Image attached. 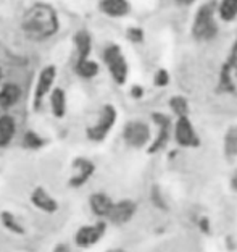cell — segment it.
I'll return each mask as SVG.
<instances>
[{
	"label": "cell",
	"instance_id": "cell-14",
	"mask_svg": "<svg viewBox=\"0 0 237 252\" xmlns=\"http://www.w3.org/2000/svg\"><path fill=\"white\" fill-rule=\"evenodd\" d=\"M21 97V91L16 84L8 83L5 84L2 89H0V107L8 108L11 105H15L16 102L20 100Z\"/></svg>",
	"mask_w": 237,
	"mask_h": 252
},
{
	"label": "cell",
	"instance_id": "cell-27",
	"mask_svg": "<svg viewBox=\"0 0 237 252\" xmlns=\"http://www.w3.org/2000/svg\"><path fill=\"white\" fill-rule=\"evenodd\" d=\"M52 252H69V248L66 244H59Z\"/></svg>",
	"mask_w": 237,
	"mask_h": 252
},
{
	"label": "cell",
	"instance_id": "cell-29",
	"mask_svg": "<svg viewBox=\"0 0 237 252\" xmlns=\"http://www.w3.org/2000/svg\"><path fill=\"white\" fill-rule=\"evenodd\" d=\"M107 252H123V251H119V249H115V251H107Z\"/></svg>",
	"mask_w": 237,
	"mask_h": 252
},
{
	"label": "cell",
	"instance_id": "cell-2",
	"mask_svg": "<svg viewBox=\"0 0 237 252\" xmlns=\"http://www.w3.org/2000/svg\"><path fill=\"white\" fill-rule=\"evenodd\" d=\"M218 26L215 23V3H205L195 15L192 25V36L197 41H210L216 36Z\"/></svg>",
	"mask_w": 237,
	"mask_h": 252
},
{
	"label": "cell",
	"instance_id": "cell-7",
	"mask_svg": "<svg viewBox=\"0 0 237 252\" xmlns=\"http://www.w3.org/2000/svg\"><path fill=\"white\" fill-rule=\"evenodd\" d=\"M148 126L142 122H131L124 128V141L132 147H142L148 141Z\"/></svg>",
	"mask_w": 237,
	"mask_h": 252
},
{
	"label": "cell",
	"instance_id": "cell-26",
	"mask_svg": "<svg viewBox=\"0 0 237 252\" xmlns=\"http://www.w3.org/2000/svg\"><path fill=\"white\" fill-rule=\"evenodd\" d=\"M128 36L132 42H141L142 41V31L141 30H136V28H132V30H129Z\"/></svg>",
	"mask_w": 237,
	"mask_h": 252
},
{
	"label": "cell",
	"instance_id": "cell-22",
	"mask_svg": "<svg viewBox=\"0 0 237 252\" xmlns=\"http://www.w3.org/2000/svg\"><path fill=\"white\" fill-rule=\"evenodd\" d=\"M226 154L228 156H236L237 154V129H231L226 134Z\"/></svg>",
	"mask_w": 237,
	"mask_h": 252
},
{
	"label": "cell",
	"instance_id": "cell-3",
	"mask_svg": "<svg viewBox=\"0 0 237 252\" xmlns=\"http://www.w3.org/2000/svg\"><path fill=\"white\" fill-rule=\"evenodd\" d=\"M103 59H105L108 70L112 73L113 79L118 84H123L128 78V65H126V60L118 45H110L105 49V54H103Z\"/></svg>",
	"mask_w": 237,
	"mask_h": 252
},
{
	"label": "cell",
	"instance_id": "cell-5",
	"mask_svg": "<svg viewBox=\"0 0 237 252\" xmlns=\"http://www.w3.org/2000/svg\"><path fill=\"white\" fill-rule=\"evenodd\" d=\"M115 120H117V112H115V108L112 105L103 107V110L100 113V118H99V122H97V125H94L92 128L88 129L89 139H92V141L105 139L108 131L113 128Z\"/></svg>",
	"mask_w": 237,
	"mask_h": 252
},
{
	"label": "cell",
	"instance_id": "cell-19",
	"mask_svg": "<svg viewBox=\"0 0 237 252\" xmlns=\"http://www.w3.org/2000/svg\"><path fill=\"white\" fill-rule=\"evenodd\" d=\"M97 71H99V66H97L95 62H90L88 60H79L76 63V73L81 74L83 78H92L95 76Z\"/></svg>",
	"mask_w": 237,
	"mask_h": 252
},
{
	"label": "cell",
	"instance_id": "cell-21",
	"mask_svg": "<svg viewBox=\"0 0 237 252\" xmlns=\"http://www.w3.org/2000/svg\"><path fill=\"white\" fill-rule=\"evenodd\" d=\"M0 220L5 225V228H8L10 231H13L16 234H21L25 233V228L21 226V223L15 219L13 214H10V212H2V215H0Z\"/></svg>",
	"mask_w": 237,
	"mask_h": 252
},
{
	"label": "cell",
	"instance_id": "cell-20",
	"mask_svg": "<svg viewBox=\"0 0 237 252\" xmlns=\"http://www.w3.org/2000/svg\"><path fill=\"white\" fill-rule=\"evenodd\" d=\"M219 15L224 21H231L237 16V0H223L219 5Z\"/></svg>",
	"mask_w": 237,
	"mask_h": 252
},
{
	"label": "cell",
	"instance_id": "cell-10",
	"mask_svg": "<svg viewBox=\"0 0 237 252\" xmlns=\"http://www.w3.org/2000/svg\"><path fill=\"white\" fill-rule=\"evenodd\" d=\"M136 205L131 200H121V202H117L112 205V209L108 212L107 219L110 221L117 223V225H121V223H126L128 220H131V217L134 215Z\"/></svg>",
	"mask_w": 237,
	"mask_h": 252
},
{
	"label": "cell",
	"instance_id": "cell-6",
	"mask_svg": "<svg viewBox=\"0 0 237 252\" xmlns=\"http://www.w3.org/2000/svg\"><path fill=\"white\" fill-rule=\"evenodd\" d=\"M105 223H94V225H84L74 234V243L79 248H90V246L97 244L102 239V236L105 234Z\"/></svg>",
	"mask_w": 237,
	"mask_h": 252
},
{
	"label": "cell",
	"instance_id": "cell-28",
	"mask_svg": "<svg viewBox=\"0 0 237 252\" xmlns=\"http://www.w3.org/2000/svg\"><path fill=\"white\" fill-rule=\"evenodd\" d=\"M178 3H181V5H189V3H192L194 0H176Z\"/></svg>",
	"mask_w": 237,
	"mask_h": 252
},
{
	"label": "cell",
	"instance_id": "cell-16",
	"mask_svg": "<svg viewBox=\"0 0 237 252\" xmlns=\"http://www.w3.org/2000/svg\"><path fill=\"white\" fill-rule=\"evenodd\" d=\"M100 8L110 16H123L129 10L126 0H102Z\"/></svg>",
	"mask_w": 237,
	"mask_h": 252
},
{
	"label": "cell",
	"instance_id": "cell-13",
	"mask_svg": "<svg viewBox=\"0 0 237 252\" xmlns=\"http://www.w3.org/2000/svg\"><path fill=\"white\" fill-rule=\"evenodd\" d=\"M89 205H90V210L94 212L97 217H105V219H107L113 202H112V199L107 196V194L97 192V194H94V196H90Z\"/></svg>",
	"mask_w": 237,
	"mask_h": 252
},
{
	"label": "cell",
	"instance_id": "cell-4",
	"mask_svg": "<svg viewBox=\"0 0 237 252\" xmlns=\"http://www.w3.org/2000/svg\"><path fill=\"white\" fill-rule=\"evenodd\" d=\"M219 88L226 91V93L237 95V41L234 42V47L223 66L221 78H219Z\"/></svg>",
	"mask_w": 237,
	"mask_h": 252
},
{
	"label": "cell",
	"instance_id": "cell-18",
	"mask_svg": "<svg viewBox=\"0 0 237 252\" xmlns=\"http://www.w3.org/2000/svg\"><path fill=\"white\" fill-rule=\"evenodd\" d=\"M74 42H76V49H78V62L88 60L90 52V36L86 31H81L74 37Z\"/></svg>",
	"mask_w": 237,
	"mask_h": 252
},
{
	"label": "cell",
	"instance_id": "cell-24",
	"mask_svg": "<svg viewBox=\"0 0 237 252\" xmlns=\"http://www.w3.org/2000/svg\"><path fill=\"white\" fill-rule=\"evenodd\" d=\"M171 107L175 108V112H178L181 117H186V112H187V102L184 97H175L171 100Z\"/></svg>",
	"mask_w": 237,
	"mask_h": 252
},
{
	"label": "cell",
	"instance_id": "cell-25",
	"mask_svg": "<svg viewBox=\"0 0 237 252\" xmlns=\"http://www.w3.org/2000/svg\"><path fill=\"white\" fill-rule=\"evenodd\" d=\"M155 83H157V86H166V83H168V73L165 70H160L157 73V78H155Z\"/></svg>",
	"mask_w": 237,
	"mask_h": 252
},
{
	"label": "cell",
	"instance_id": "cell-11",
	"mask_svg": "<svg viewBox=\"0 0 237 252\" xmlns=\"http://www.w3.org/2000/svg\"><path fill=\"white\" fill-rule=\"evenodd\" d=\"M176 139L179 141V144L189 146V147L199 144L197 134H195V131H194L192 125H190L187 117L179 118V122L176 125Z\"/></svg>",
	"mask_w": 237,
	"mask_h": 252
},
{
	"label": "cell",
	"instance_id": "cell-15",
	"mask_svg": "<svg viewBox=\"0 0 237 252\" xmlns=\"http://www.w3.org/2000/svg\"><path fill=\"white\" fill-rule=\"evenodd\" d=\"M16 133V125L15 120L10 115L0 117V147H5L10 144V141L13 139Z\"/></svg>",
	"mask_w": 237,
	"mask_h": 252
},
{
	"label": "cell",
	"instance_id": "cell-23",
	"mask_svg": "<svg viewBox=\"0 0 237 252\" xmlns=\"http://www.w3.org/2000/svg\"><path fill=\"white\" fill-rule=\"evenodd\" d=\"M23 142H25V146L28 149H39L40 146H42V139H40L36 133H26Z\"/></svg>",
	"mask_w": 237,
	"mask_h": 252
},
{
	"label": "cell",
	"instance_id": "cell-12",
	"mask_svg": "<svg viewBox=\"0 0 237 252\" xmlns=\"http://www.w3.org/2000/svg\"><path fill=\"white\" fill-rule=\"evenodd\" d=\"M31 202L34 204V207L45 212V214H54L59 209L57 200L45 191L44 188H36L31 194Z\"/></svg>",
	"mask_w": 237,
	"mask_h": 252
},
{
	"label": "cell",
	"instance_id": "cell-17",
	"mask_svg": "<svg viewBox=\"0 0 237 252\" xmlns=\"http://www.w3.org/2000/svg\"><path fill=\"white\" fill-rule=\"evenodd\" d=\"M50 105H52V112H54L55 117L61 118L66 113V97L61 89H55L54 93H52Z\"/></svg>",
	"mask_w": 237,
	"mask_h": 252
},
{
	"label": "cell",
	"instance_id": "cell-1",
	"mask_svg": "<svg viewBox=\"0 0 237 252\" xmlns=\"http://www.w3.org/2000/svg\"><path fill=\"white\" fill-rule=\"evenodd\" d=\"M57 28H59L57 13L49 5H34L23 18V30L26 36L36 41L50 37L57 32Z\"/></svg>",
	"mask_w": 237,
	"mask_h": 252
},
{
	"label": "cell",
	"instance_id": "cell-9",
	"mask_svg": "<svg viewBox=\"0 0 237 252\" xmlns=\"http://www.w3.org/2000/svg\"><path fill=\"white\" fill-rule=\"evenodd\" d=\"M54 81H55V68L54 66L44 68L39 74V79H37V84H36V93H34V107L36 108L40 105L44 95L50 91Z\"/></svg>",
	"mask_w": 237,
	"mask_h": 252
},
{
	"label": "cell",
	"instance_id": "cell-8",
	"mask_svg": "<svg viewBox=\"0 0 237 252\" xmlns=\"http://www.w3.org/2000/svg\"><path fill=\"white\" fill-rule=\"evenodd\" d=\"M94 173V163L88 158H76L73 163V176L69 180V185L74 188L83 186Z\"/></svg>",
	"mask_w": 237,
	"mask_h": 252
}]
</instances>
